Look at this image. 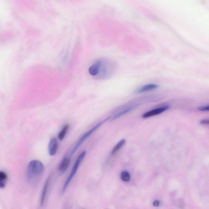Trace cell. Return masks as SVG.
Returning <instances> with one entry per match:
<instances>
[{"instance_id": "15", "label": "cell", "mask_w": 209, "mask_h": 209, "mask_svg": "<svg viewBox=\"0 0 209 209\" xmlns=\"http://www.w3.org/2000/svg\"><path fill=\"white\" fill-rule=\"evenodd\" d=\"M198 109L200 111H209V105L198 107Z\"/></svg>"}, {"instance_id": "3", "label": "cell", "mask_w": 209, "mask_h": 209, "mask_svg": "<svg viewBox=\"0 0 209 209\" xmlns=\"http://www.w3.org/2000/svg\"><path fill=\"white\" fill-rule=\"evenodd\" d=\"M109 119H110V117H108L105 119L103 120V121L99 122V123H98L97 124H96V125H95L93 127H92L90 130H89L87 132L85 133L80 138L79 140L77 142V144H76V145L74 146L73 150L71 151L70 156L71 157L73 156L74 155V154L78 150V148H80V146L82 145L83 142H84L93 133H94L97 129H99V127H101V125H103V124H104L105 122H107Z\"/></svg>"}, {"instance_id": "12", "label": "cell", "mask_w": 209, "mask_h": 209, "mask_svg": "<svg viewBox=\"0 0 209 209\" xmlns=\"http://www.w3.org/2000/svg\"><path fill=\"white\" fill-rule=\"evenodd\" d=\"M8 180V175L4 171H0V188L4 189L6 186Z\"/></svg>"}, {"instance_id": "4", "label": "cell", "mask_w": 209, "mask_h": 209, "mask_svg": "<svg viewBox=\"0 0 209 209\" xmlns=\"http://www.w3.org/2000/svg\"><path fill=\"white\" fill-rule=\"evenodd\" d=\"M86 151H82L77 157V159L75 161V164H74V166H73V168L71 170L70 175L68 176L66 180L65 181L64 183L63 187L61 190V194H63L64 192H65L68 186L69 185L70 183L71 182V181L73 180V178L74 177L75 174L77 173L78 168H79V166H80L82 161L84 159L85 157L86 156Z\"/></svg>"}, {"instance_id": "13", "label": "cell", "mask_w": 209, "mask_h": 209, "mask_svg": "<svg viewBox=\"0 0 209 209\" xmlns=\"http://www.w3.org/2000/svg\"><path fill=\"white\" fill-rule=\"evenodd\" d=\"M125 142H126V140L125 139H122L121 141L118 142L117 144H116L114 147L113 148L111 152V155L113 156L117 153L118 151L120 150L121 148L124 146Z\"/></svg>"}, {"instance_id": "16", "label": "cell", "mask_w": 209, "mask_h": 209, "mask_svg": "<svg viewBox=\"0 0 209 209\" xmlns=\"http://www.w3.org/2000/svg\"><path fill=\"white\" fill-rule=\"evenodd\" d=\"M199 123L202 125H209V119H203L200 120Z\"/></svg>"}, {"instance_id": "7", "label": "cell", "mask_w": 209, "mask_h": 209, "mask_svg": "<svg viewBox=\"0 0 209 209\" xmlns=\"http://www.w3.org/2000/svg\"><path fill=\"white\" fill-rule=\"evenodd\" d=\"M58 139L56 137H53L51 139L48 146V152L51 156H54L58 151Z\"/></svg>"}, {"instance_id": "14", "label": "cell", "mask_w": 209, "mask_h": 209, "mask_svg": "<svg viewBox=\"0 0 209 209\" xmlns=\"http://www.w3.org/2000/svg\"><path fill=\"white\" fill-rule=\"evenodd\" d=\"M121 178L124 181H129L130 179V176L129 173L126 171H123L121 174Z\"/></svg>"}, {"instance_id": "6", "label": "cell", "mask_w": 209, "mask_h": 209, "mask_svg": "<svg viewBox=\"0 0 209 209\" xmlns=\"http://www.w3.org/2000/svg\"><path fill=\"white\" fill-rule=\"evenodd\" d=\"M71 163V157L64 156L61 160L58 167L59 173L61 174H64L66 172Z\"/></svg>"}, {"instance_id": "9", "label": "cell", "mask_w": 209, "mask_h": 209, "mask_svg": "<svg viewBox=\"0 0 209 209\" xmlns=\"http://www.w3.org/2000/svg\"><path fill=\"white\" fill-rule=\"evenodd\" d=\"M50 177H48L47 178L45 181L43 188L41 196V206L43 205L44 203L46 196L47 192H48V189L49 186H50Z\"/></svg>"}, {"instance_id": "10", "label": "cell", "mask_w": 209, "mask_h": 209, "mask_svg": "<svg viewBox=\"0 0 209 209\" xmlns=\"http://www.w3.org/2000/svg\"><path fill=\"white\" fill-rule=\"evenodd\" d=\"M159 87V85L157 84H154V83L148 84L139 88L136 90V92L137 94H141L145 92L150 91L156 89Z\"/></svg>"}, {"instance_id": "2", "label": "cell", "mask_w": 209, "mask_h": 209, "mask_svg": "<svg viewBox=\"0 0 209 209\" xmlns=\"http://www.w3.org/2000/svg\"><path fill=\"white\" fill-rule=\"evenodd\" d=\"M44 166L41 161H31L26 170V177L28 182L32 184L37 183L44 172Z\"/></svg>"}, {"instance_id": "11", "label": "cell", "mask_w": 209, "mask_h": 209, "mask_svg": "<svg viewBox=\"0 0 209 209\" xmlns=\"http://www.w3.org/2000/svg\"><path fill=\"white\" fill-rule=\"evenodd\" d=\"M69 127L70 125L68 124H66L62 128L60 132L58 133L57 136L58 139L59 141H63L67 133L68 130L69 129Z\"/></svg>"}, {"instance_id": "5", "label": "cell", "mask_w": 209, "mask_h": 209, "mask_svg": "<svg viewBox=\"0 0 209 209\" xmlns=\"http://www.w3.org/2000/svg\"><path fill=\"white\" fill-rule=\"evenodd\" d=\"M170 108V106L168 105H164L161 107L154 109L149 111L145 112L142 116V118L146 119L153 117V116L157 115L160 114L165 112V111L168 110Z\"/></svg>"}, {"instance_id": "8", "label": "cell", "mask_w": 209, "mask_h": 209, "mask_svg": "<svg viewBox=\"0 0 209 209\" xmlns=\"http://www.w3.org/2000/svg\"><path fill=\"white\" fill-rule=\"evenodd\" d=\"M140 105V104H136L133 105H131V106L127 107L124 109H123L122 111L120 112H118L117 114H116L112 118L111 121H113L117 119L118 118L120 117H122V116L130 112L131 111L134 110L135 109L138 107Z\"/></svg>"}, {"instance_id": "1", "label": "cell", "mask_w": 209, "mask_h": 209, "mask_svg": "<svg viewBox=\"0 0 209 209\" xmlns=\"http://www.w3.org/2000/svg\"><path fill=\"white\" fill-rule=\"evenodd\" d=\"M96 73V78L99 79H107L111 77L116 69L114 62L108 58L99 59L93 63Z\"/></svg>"}, {"instance_id": "17", "label": "cell", "mask_w": 209, "mask_h": 209, "mask_svg": "<svg viewBox=\"0 0 209 209\" xmlns=\"http://www.w3.org/2000/svg\"><path fill=\"white\" fill-rule=\"evenodd\" d=\"M153 205L155 207H158L160 205V201L158 200H156L153 202Z\"/></svg>"}]
</instances>
